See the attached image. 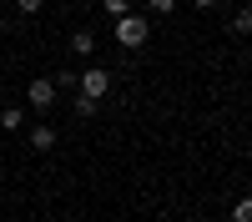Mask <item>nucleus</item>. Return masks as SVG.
I'll return each instance as SVG.
<instances>
[{"mask_svg":"<svg viewBox=\"0 0 252 222\" xmlns=\"http://www.w3.org/2000/svg\"><path fill=\"white\" fill-rule=\"evenodd\" d=\"M71 56H81V61L96 56V31H91V26H76V31H71Z\"/></svg>","mask_w":252,"mask_h":222,"instance_id":"5","label":"nucleus"},{"mask_svg":"<svg viewBox=\"0 0 252 222\" xmlns=\"http://www.w3.org/2000/svg\"><path fill=\"white\" fill-rule=\"evenodd\" d=\"M182 5V0H141V10H152V15H172Z\"/></svg>","mask_w":252,"mask_h":222,"instance_id":"8","label":"nucleus"},{"mask_svg":"<svg viewBox=\"0 0 252 222\" xmlns=\"http://www.w3.org/2000/svg\"><path fill=\"white\" fill-rule=\"evenodd\" d=\"M71 111H76L81 121H91V116H96V101H91V96H81V91H76V101H71Z\"/></svg>","mask_w":252,"mask_h":222,"instance_id":"7","label":"nucleus"},{"mask_svg":"<svg viewBox=\"0 0 252 222\" xmlns=\"http://www.w3.org/2000/svg\"><path fill=\"white\" fill-rule=\"evenodd\" d=\"M15 10H20V15H40V10H46V0H15Z\"/></svg>","mask_w":252,"mask_h":222,"instance_id":"12","label":"nucleus"},{"mask_svg":"<svg viewBox=\"0 0 252 222\" xmlns=\"http://www.w3.org/2000/svg\"><path fill=\"white\" fill-rule=\"evenodd\" d=\"M26 101H31V111H51L56 106V81L51 76H35L26 86Z\"/></svg>","mask_w":252,"mask_h":222,"instance_id":"3","label":"nucleus"},{"mask_svg":"<svg viewBox=\"0 0 252 222\" xmlns=\"http://www.w3.org/2000/svg\"><path fill=\"white\" fill-rule=\"evenodd\" d=\"M0 35H5V15H0Z\"/></svg>","mask_w":252,"mask_h":222,"instance_id":"14","label":"nucleus"},{"mask_svg":"<svg viewBox=\"0 0 252 222\" xmlns=\"http://www.w3.org/2000/svg\"><path fill=\"white\" fill-rule=\"evenodd\" d=\"M76 91H81V96H91V101H101V96L111 91V71H101V66H86V71L76 76Z\"/></svg>","mask_w":252,"mask_h":222,"instance_id":"2","label":"nucleus"},{"mask_svg":"<svg viewBox=\"0 0 252 222\" xmlns=\"http://www.w3.org/2000/svg\"><path fill=\"white\" fill-rule=\"evenodd\" d=\"M232 222H252V197H237L232 202Z\"/></svg>","mask_w":252,"mask_h":222,"instance_id":"9","label":"nucleus"},{"mask_svg":"<svg viewBox=\"0 0 252 222\" xmlns=\"http://www.w3.org/2000/svg\"><path fill=\"white\" fill-rule=\"evenodd\" d=\"M26 136H31V147H35V152H51L56 141H61V131L51 127V121H35V127H26Z\"/></svg>","mask_w":252,"mask_h":222,"instance_id":"4","label":"nucleus"},{"mask_svg":"<svg viewBox=\"0 0 252 222\" xmlns=\"http://www.w3.org/2000/svg\"><path fill=\"white\" fill-rule=\"evenodd\" d=\"M101 10H106V15L116 20V15H126V10H136V5H131V0H101Z\"/></svg>","mask_w":252,"mask_h":222,"instance_id":"10","label":"nucleus"},{"mask_svg":"<svg viewBox=\"0 0 252 222\" xmlns=\"http://www.w3.org/2000/svg\"><path fill=\"white\" fill-rule=\"evenodd\" d=\"M232 31H237V35H247V31H252V10H247V5L232 15Z\"/></svg>","mask_w":252,"mask_h":222,"instance_id":"11","label":"nucleus"},{"mask_svg":"<svg viewBox=\"0 0 252 222\" xmlns=\"http://www.w3.org/2000/svg\"><path fill=\"white\" fill-rule=\"evenodd\" d=\"M217 5V0H192V10H212Z\"/></svg>","mask_w":252,"mask_h":222,"instance_id":"13","label":"nucleus"},{"mask_svg":"<svg viewBox=\"0 0 252 222\" xmlns=\"http://www.w3.org/2000/svg\"><path fill=\"white\" fill-rule=\"evenodd\" d=\"M66 222H81V217H66Z\"/></svg>","mask_w":252,"mask_h":222,"instance_id":"15","label":"nucleus"},{"mask_svg":"<svg viewBox=\"0 0 252 222\" xmlns=\"http://www.w3.org/2000/svg\"><path fill=\"white\" fill-rule=\"evenodd\" d=\"M20 127H26L20 106H5V111H0V131H20Z\"/></svg>","mask_w":252,"mask_h":222,"instance_id":"6","label":"nucleus"},{"mask_svg":"<svg viewBox=\"0 0 252 222\" xmlns=\"http://www.w3.org/2000/svg\"><path fill=\"white\" fill-rule=\"evenodd\" d=\"M146 40H152V15H146V10L116 15V46H121V51H141Z\"/></svg>","mask_w":252,"mask_h":222,"instance_id":"1","label":"nucleus"}]
</instances>
